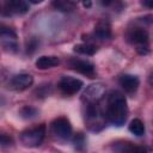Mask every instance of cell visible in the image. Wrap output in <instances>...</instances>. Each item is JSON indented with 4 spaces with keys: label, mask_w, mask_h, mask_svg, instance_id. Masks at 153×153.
Returning <instances> with one entry per match:
<instances>
[{
    "label": "cell",
    "mask_w": 153,
    "mask_h": 153,
    "mask_svg": "<svg viewBox=\"0 0 153 153\" xmlns=\"http://www.w3.org/2000/svg\"><path fill=\"white\" fill-rule=\"evenodd\" d=\"M105 118L114 126L121 127L124 124L128 117V106L124 96L118 91H112L106 99Z\"/></svg>",
    "instance_id": "obj_1"
},
{
    "label": "cell",
    "mask_w": 153,
    "mask_h": 153,
    "mask_svg": "<svg viewBox=\"0 0 153 153\" xmlns=\"http://www.w3.org/2000/svg\"><path fill=\"white\" fill-rule=\"evenodd\" d=\"M85 110V123L92 131H99L105 127V114L98 103H86Z\"/></svg>",
    "instance_id": "obj_2"
},
{
    "label": "cell",
    "mask_w": 153,
    "mask_h": 153,
    "mask_svg": "<svg viewBox=\"0 0 153 153\" xmlns=\"http://www.w3.org/2000/svg\"><path fill=\"white\" fill-rule=\"evenodd\" d=\"M45 136V126L39 124L37 127L29 128L20 134V141L26 147H37L42 143Z\"/></svg>",
    "instance_id": "obj_3"
},
{
    "label": "cell",
    "mask_w": 153,
    "mask_h": 153,
    "mask_svg": "<svg viewBox=\"0 0 153 153\" xmlns=\"http://www.w3.org/2000/svg\"><path fill=\"white\" fill-rule=\"evenodd\" d=\"M128 41L136 45L139 54L145 55L148 53V32L142 27H134L128 32Z\"/></svg>",
    "instance_id": "obj_4"
},
{
    "label": "cell",
    "mask_w": 153,
    "mask_h": 153,
    "mask_svg": "<svg viewBox=\"0 0 153 153\" xmlns=\"http://www.w3.org/2000/svg\"><path fill=\"white\" fill-rule=\"evenodd\" d=\"M68 66L71 69L84 74L88 78H93L96 75V69H94V65L91 63L87 60H81V59H76V57H72L68 60Z\"/></svg>",
    "instance_id": "obj_5"
},
{
    "label": "cell",
    "mask_w": 153,
    "mask_h": 153,
    "mask_svg": "<svg viewBox=\"0 0 153 153\" xmlns=\"http://www.w3.org/2000/svg\"><path fill=\"white\" fill-rule=\"evenodd\" d=\"M82 85L84 84L80 79H76V78H73L69 75L62 76L59 81V88L61 90V92L63 94H67V96H72V94L78 93L81 90Z\"/></svg>",
    "instance_id": "obj_6"
},
{
    "label": "cell",
    "mask_w": 153,
    "mask_h": 153,
    "mask_svg": "<svg viewBox=\"0 0 153 153\" xmlns=\"http://www.w3.org/2000/svg\"><path fill=\"white\" fill-rule=\"evenodd\" d=\"M51 130L57 137L62 140L72 137V124L66 117H57L51 123Z\"/></svg>",
    "instance_id": "obj_7"
},
{
    "label": "cell",
    "mask_w": 153,
    "mask_h": 153,
    "mask_svg": "<svg viewBox=\"0 0 153 153\" xmlns=\"http://www.w3.org/2000/svg\"><path fill=\"white\" fill-rule=\"evenodd\" d=\"M104 93H105V87L102 84H92L85 90L82 94V100L86 103H99Z\"/></svg>",
    "instance_id": "obj_8"
},
{
    "label": "cell",
    "mask_w": 153,
    "mask_h": 153,
    "mask_svg": "<svg viewBox=\"0 0 153 153\" xmlns=\"http://www.w3.org/2000/svg\"><path fill=\"white\" fill-rule=\"evenodd\" d=\"M32 84H33V76H32L31 74H27V73L17 74V75H14V76L11 79V81H10L11 88L17 90V91L26 90V88H29Z\"/></svg>",
    "instance_id": "obj_9"
},
{
    "label": "cell",
    "mask_w": 153,
    "mask_h": 153,
    "mask_svg": "<svg viewBox=\"0 0 153 153\" xmlns=\"http://www.w3.org/2000/svg\"><path fill=\"white\" fill-rule=\"evenodd\" d=\"M5 8L8 14L22 16L29 11V4L26 0H6Z\"/></svg>",
    "instance_id": "obj_10"
},
{
    "label": "cell",
    "mask_w": 153,
    "mask_h": 153,
    "mask_svg": "<svg viewBox=\"0 0 153 153\" xmlns=\"http://www.w3.org/2000/svg\"><path fill=\"white\" fill-rule=\"evenodd\" d=\"M118 82L120 85L122 86V88L128 92V93H133L137 90L139 87V84H140V80L136 75H131V74H123L120 76L118 79Z\"/></svg>",
    "instance_id": "obj_11"
},
{
    "label": "cell",
    "mask_w": 153,
    "mask_h": 153,
    "mask_svg": "<svg viewBox=\"0 0 153 153\" xmlns=\"http://www.w3.org/2000/svg\"><path fill=\"white\" fill-rule=\"evenodd\" d=\"M94 36L100 41L110 39L111 38V24H110V22L106 19L99 20L94 26Z\"/></svg>",
    "instance_id": "obj_12"
},
{
    "label": "cell",
    "mask_w": 153,
    "mask_h": 153,
    "mask_svg": "<svg viewBox=\"0 0 153 153\" xmlns=\"http://www.w3.org/2000/svg\"><path fill=\"white\" fill-rule=\"evenodd\" d=\"M60 63V59L57 56H48V55H44V56H41L36 60V67L38 69H48V68H53L55 66H57Z\"/></svg>",
    "instance_id": "obj_13"
},
{
    "label": "cell",
    "mask_w": 153,
    "mask_h": 153,
    "mask_svg": "<svg viewBox=\"0 0 153 153\" xmlns=\"http://www.w3.org/2000/svg\"><path fill=\"white\" fill-rule=\"evenodd\" d=\"M75 53L78 54H82V55H94L97 53V47L94 44H91V43H81V44H75L74 45V49H73Z\"/></svg>",
    "instance_id": "obj_14"
},
{
    "label": "cell",
    "mask_w": 153,
    "mask_h": 153,
    "mask_svg": "<svg viewBox=\"0 0 153 153\" xmlns=\"http://www.w3.org/2000/svg\"><path fill=\"white\" fill-rule=\"evenodd\" d=\"M75 2L74 0H53V5L56 10L62 11V12H71L75 8Z\"/></svg>",
    "instance_id": "obj_15"
},
{
    "label": "cell",
    "mask_w": 153,
    "mask_h": 153,
    "mask_svg": "<svg viewBox=\"0 0 153 153\" xmlns=\"http://www.w3.org/2000/svg\"><path fill=\"white\" fill-rule=\"evenodd\" d=\"M129 130H130V133H133L136 136H142L145 134V131H146V128H145V124H143V122L141 120L134 118L129 123Z\"/></svg>",
    "instance_id": "obj_16"
},
{
    "label": "cell",
    "mask_w": 153,
    "mask_h": 153,
    "mask_svg": "<svg viewBox=\"0 0 153 153\" xmlns=\"http://www.w3.org/2000/svg\"><path fill=\"white\" fill-rule=\"evenodd\" d=\"M100 5L106 8H112L114 11H121L123 8L122 0H99Z\"/></svg>",
    "instance_id": "obj_17"
},
{
    "label": "cell",
    "mask_w": 153,
    "mask_h": 153,
    "mask_svg": "<svg viewBox=\"0 0 153 153\" xmlns=\"http://www.w3.org/2000/svg\"><path fill=\"white\" fill-rule=\"evenodd\" d=\"M19 114L23 118H33L38 115V110L32 108V106H24L20 109Z\"/></svg>",
    "instance_id": "obj_18"
},
{
    "label": "cell",
    "mask_w": 153,
    "mask_h": 153,
    "mask_svg": "<svg viewBox=\"0 0 153 153\" xmlns=\"http://www.w3.org/2000/svg\"><path fill=\"white\" fill-rule=\"evenodd\" d=\"M13 143V139L11 135L6 133H0V145L1 146H10Z\"/></svg>",
    "instance_id": "obj_19"
},
{
    "label": "cell",
    "mask_w": 153,
    "mask_h": 153,
    "mask_svg": "<svg viewBox=\"0 0 153 153\" xmlns=\"http://www.w3.org/2000/svg\"><path fill=\"white\" fill-rule=\"evenodd\" d=\"M73 142H74V145H75L76 148H81V146H84V143H85V137H84V135H82L81 133H78V134L73 137Z\"/></svg>",
    "instance_id": "obj_20"
},
{
    "label": "cell",
    "mask_w": 153,
    "mask_h": 153,
    "mask_svg": "<svg viewBox=\"0 0 153 153\" xmlns=\"http://www.w3.org/2000/svg\"><path fill=\"white\" fill-rule=\"evenodd\" d=\"M37 45H38L37 39H36V38H31V39L27 42V44H26V51H27L29 54H32V53L36 50Z\"/></svg>",
    "instance_id": "obj_21"
},
{
    "label": "cell",
    "mask_w": 153,
    "mask_h": 153,
    "mask_svg": "<svg viewBox=\"0 0 153 153\" xmlns=\"http://www.w3.org/2000/svg\"><path fill=\"white\" fill-rule=\"evenodd\" d=\"M142 4H143L146 7H148V8H152V7H153V0H143Z\"/></svg>",
    "instance_id": "obj_22"
},
{
    "label": "cell",
    "mask_w": 153,
    "mask_h": 153,
    "mask_svg": "<svg viewBox=\"0 0 153 153\" xmlns=\"http://www.w3.org/2000/svg\"><path fill=\"white\" fill-rule=\"evenodd\" d=\"M82 4H84L85 7H91V5H92L91 0H82Z\"/></svg>",
    "instance_id": "obj_23"
},
{
    "label": "cell",
    "mask_w": 153,
    "mask_h": 153,
    "mask_svg": "<svg viewBox=\"0 0 153 153\" xmlns=\"http://www.w3.org/2000/svg\"><path fill=\"white\" fill-rule=\"evenodd\" d=\"M31 4H41L43 0H29Z\"/></svg>",
    "instance_id": "obj_24"
},
{
    "label": "cell",
    "mask_w": 153,
    "mask_h": 153,
    "mask_svg": "<svg viewBox=\"0 0 153 153\" xmlns=\"http://www.w3.org/2000/svg\"><path fill=\"white\" fill-rule=\"evenodd\" d=\"M1 27H2V25H0V35H1Z\"/></svg>",
    "instance_id": "obj_25"
}]
</instances>
